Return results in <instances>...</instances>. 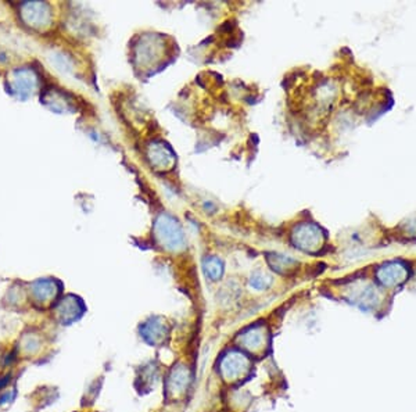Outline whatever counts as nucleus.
<instances>
[{"label": "nucleus", "mask_w": 416, "mask_h": 412, "mask_svg": "<svg viewBox=\"0 0 416 412\" xmlns=\"http://www.w3.org/2000/svg\"><path fill=\"white\" fill-rule=\"evenodd\" d=\"M269 282H271L269 278L261 272L255 273L254 276L251 278V286H254L255 289H264V287H266L269 284Z\"/></svg>", "instance_id": "obj_4"}, {"label": "nucleus", "mask_w": 416, "mask_h": 412, "mask_svg": "<svg viewBox=\"0 0 416 412\" xmlns=\"http://www.w3.org/2000/svg\"><path fill=\"white\" fill-rule=\"evenodd\" d=\"M204 271L207 276H210L212 280H216L222 273L221 261L216 258H207L204 261Z\"/></svg>", "instance_id": "obj_3"}, {"label": "nucleus", "mask_w": 416, "mask_h": 412, "mask_svg": "<svg viewBox=\"0 0 416 412\" xmlns=\"http://www.w3.org/2000/svg\"><path fill=\"white\" fill-rule=\"evenodd\" d=\"M160 233H165V238H162V243L165 242L166 245H171L172 249H175L182 240V236H181V232L177 230L176 225L173 222H168L166 219L162 218V222H160Z\"/></svg>", "instance_id": "obj_1"}, {"label": "nucleus", "mask_w": 416, "mask_h": 412, "mask_svg": "<svg viewBox=\"0 0 416 412\" xmlns=\"http://www.w3.org/2000/svg\"><path fill=\"white\" fill-rule=\"evenodd\" d=\"M244 368V360L239 354H232L227 358H225V361L222 364V371L226 375L227 378L239 375L242 372V369Z\"/></svg>", "instance_id": "obj_2"}]
</instances>
